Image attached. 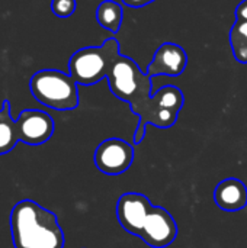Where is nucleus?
<instances>
[{
	"instance_id": "9b49d317",
	"label": "nucleus",
	"mask_w": 247,
	"mask_h": 248,
	"mask_svg": "<svg viewBox=\"0 0 247 248\" xmlns=\"http://www.w3.org/2000/svg\"><path fill=\"white\" fill-rule=\"evenodd\" d=\"M96 19L102 28L108 29L112 33H116L122 25L124 10H122L121 4H118L116 1L103 0L96 9Z\"/></svg>"
},
{
	"instance_id": "423d86ee",
	"label": "nucleus",
	"mask_w": 247,
	"mask_h": 248,
	"mask_svg": "<svg viewBox=\"0 0 247 248\" xmlns=\"http://www.w3.org/2000/svg\"><path fill=\"white\" fill-rule=\"evenodd\" d=\"M93 161L103 174H122L132 166L134 147L121 138H108L98 145Z\"/></svg>"
},
{
	"instance_id": "7ed1b4c3",
	"label": "nucleus",
	"mask_w": 247,
	"mask_h": 248,
	"mask_svg": "<svg viewBox=\"0 0 247 248\" xmlns=\"http://www.w3.org/2000/svg\"><path fill=\"white\" fill-rule=\"evenodd\" d=\"M10 232L15 248H64V232L57 215L31 199L12 208Z\"/></svg>"
},
{
	"instance_id": "1a4fd4ad",
	"label": "nucleus",
	"mask_w": 247,
	"mask_h": 248,
	"mask_svg": "<svg viewBox=\"0 0 247 248\" xmlns=\"http://www.w3.org/2000/svg\"><path fill=\"white\" fill-rule=\"evenodd\" d=\"M214 201L226 212L242 211L247 206V186L236 177H227L215 186Z\"/></svg>"
},
{
	"instance_id": "9d476101",
	"label": "nucleus",
	"mask_w": 247,
	"mask_h": 248,
	"mask_svg": "<svg viewBox=\"0 0 247 248\" xmlns=\"http://www.w3.org/2000/svg\"><path fill=\"white\" fill-rule=\"evenodd\" d=\"M19 142L16 121L10 115L9 100L3 102L0 109V155L10 153Z\"/></svg>"
},
{
	"instance_id": "39448f33",
	"label": "nucleus",
	"mask_w": 247,
	"mask_h": 248,
	"mask_svg": "<svg viewBox=\"0 0 247 248\" xmlns=\"http://www.w3.org/2000/svg\"><path fill=\"white\" fill-rule=\"evenodd\" d=\"M32 96L47 108L55 110H73L79 106V89L76 80L58 70L36 71L29 80Z\"/></svg>"
},
{
	"instance_id": "f257e3e1",
	"label": "nucleus",
	"mask_w": 247,
	"mask_h": 248,
	"mask_svg": "<svg viewBox=\"0 0 247 248\" xmlns=\"http://www.w3.org/2000/svg\"><path fill=\"white\" fill-rule=\"evenodd\" d=\"M106 78L112 94L130 103L132 113L138 116V125L134 134L135 145L143 142L147 125L166 129L176 124L185 103L183 93L179 87L169 84L151 94V78L140 70L132 58L122 54L112 64Z\"/></svg>"
},
{
	"instance_id": "6e6552de",
	"label": "nucleus",
	"mask_w": 247,
	"mask_h": 248,
	"mask_svg": "<svg viewBox=\"0 0 247 248\" xmlns=\"http://www.w3.org/2000/svg\"><path fill=\"white\" fill-rule=\"evenodd\" d=\"M186 64H188L186 51L175 42H165L157 48L153 60L148 62L146 68V74L150 78L156 76L178 77L185 71Z\"/></svg>"
},
{
	"instance_id": "2eb2a0df",
	"label": "nucleus",
	"mask_w": 247,
	"mask_h": 248,
	"mask_svg": "<svg viewBox=\"0 0 247 248\" xmlns=\"http://www.w3.org/2000/svg\"><path fill=\"white\" fill-rule=\"evenodd\" d=\"M156 0H122L124 4L130 6V7H134V9H138V7H143V6H147L150 3H153Z\"/></svg>"
},
{
	"instance_id": "20e7f679",
	"label": "nucleus",
	"mask_w": 247,
	"mask_h": 248,
	"mask_svg": "<svg viewBox=\"0 0 247 248\" xmlns=\"http://www.w3.org/2000/svg\"><path fill=\"white\" fill-rule=\"evenodd\" d=\"M119 54V41L115 38H108L100 46L82 48L70 57V76L77 84L93 86L108 77Z\"/></svg>"
},
{
	"instance_id": "4468645a",
	"label": "nucleus",
	"mask_w": 247,
	"mask_h": 248,
	"mask_svg": "<svg viewBox=\"0 0 247 248\" xmlns=\"http://www.w3.org/2000/svg\"><path fill=\"white\" fill-rule=\"evenodd\" d=\"M236 20H247V0H243L236 7Z\"/></svg>"
},
{
	"instance_id": "f03ea898",
	"label": "nucleus",
	"mask_w": 247,
	"mask_h": 248,
	"mask_svg": "<svg viewBox=\"0 0 247 248\" xmlns=\"http://www.w3.org/2000/svg\"><path fill=\"white\" fill-rule=\"evenodd\" d=\"M116 219L130 234L151 248L169 247L178 237V224L170 212L151 205L146 195L128 192L116 202Z\"/></svg>"
},
{
	"instance_id": "f8f14e48",
	"label": "nucleus",
	"mask_w": 247,
	"mask_h": 248,
	"mask_svg": "<svg viewBox=\"0 0 247 248\" xmlns=\"http://www.w3.org/2000/svg\"><path fill=\"white\" fill-rule=\"evenodd\" d=\"M230 46L234 58L247 64V20H236L230 29Z\"/></svg>"
},
{
	"instance_id": "0eeeda50",
	"label": "nucleus",
	"mask_w": 247,
	"mask_h": 248,
	"mask_svg": "<svg viewBox=\"0 0 247 248\" xmlns=\"http://www.w3.org/2000/svg\"><path fill=\"white\" fill-rule=\"evenodd\" d=\"M19 141L26 145H42L54 134L55 124L52 118L38 109H25L16 119Z\"/></svg>"
},
{
	"instance_id": "ddd939ff",
	"label": "nucleus",
	"mask_w": 247,
	"mask_h": 248,
	"mask_svg": "<svg viewBox=\"0 0 247 248\" xmlns=\"http://www.w3.org/2000/svg\"><path fill=\"white\" fill-rule=\"evenodd\" d=\"M76 0H51V10L58 17H68L76 12Z\"/></svg>"
}]
</instances>
